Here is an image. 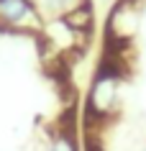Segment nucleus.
<instances>
[{
    "mask_svg": "<svg viewBox=\"0 0 146 151\" xmlns=\"http://www.w3.org/2000/svg\"><path fill=\"white\" fill-rule=\"evenodd\" d=\"M54 151H74V149H72V143L67 141V138H59V141L54 143Z\"/></svg>",
    "mask_w": 146,
    "mask_h": 151,
    "instance_id": "obj_4",
    "label": "nucleus"
},
{
    "mask_svg": "<svg viewBox=\"0 0 146 151\" xmlns=\"http://www.w3.org/2000/svg\"><path fill=\"white\" fill-rule=\"evenodd\" d=\"M67 21H69V26H74V28H82V26L90 23V13L80 8V10H77V16H69Z\"/></svg>",
    "mask_w": 146,
    "mask_h": 151,
    "instance_id": "obj_3",
    "label": "nucleus"
},
{
    "mask_svg": "<svg viewBox=\"0 0 146 151\" xmlns=\"http://www.w3.org/2000/svg\"><path fill=\"white\" fill-rule=\"evenodd\" d=\"M0 16L8 23H18L28 16V3L26 0H0Z\"/></svg>",
    "mask_w": 146,
    "mask_h": 151,
    "instance_id": "obj_2",
    "label": "nucleus"
},
{
    "mask_svg": "<svg viewBox=\"0 0 146 151\" xmlns=\"http://www.w3.org/2000/svg\"><path fill=\"white\" fill-rule=\"evenodd\" d=\"M115 97V85L110 77H105V80H97L95 82V90H92V108H95L97 113H105L108 108H110V103H113Z\"/></svg>",
    "mask_w": 146,
    "mask_h": 151,
    "instance_id": "obj_1",
    "label": "nucleus"
}]
</instances>
